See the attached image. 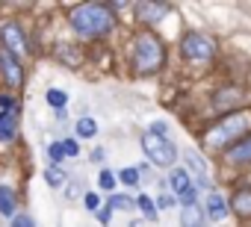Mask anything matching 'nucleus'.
Instances as JSON below:
<instances>
[{"label": "nucleus", "instance_id": "b1692460", "mask_svg": "<svg viewBox=\"0 0 251 227\" xmlns=\"http://www.w3.org/2000/svg\"><path fill=\"white\" fill-rule=\"evenodd\" d=\"M118 177H121V183H127V186H136L139 183V171L136 168H124Z\"/></svg>", "mask_w": 251, "mask_h": 227}, {"label": "nucleus", "instance_id": "ddd939ff", "mask_svg": "<svg viewBox=\"0 0 251 227\" xmlns=\"http://www.w3.org/2000/svg\"><path fill=\"white\" fill-rule=\"evenodd\" d=\"M230 206H233V212H236L239 218H251V189H239V192L233 195Z\"/></svg>", "mask_w": 251, "mask_h": 227}, {"label": "nucleus", "instance_id": "423d86ee", "mask_svg": "<svg viewBox=\"0 0 251 227\" xmlns=\"http://www.w3.org/2000/svg\"><path fill=\"white\" fill-rule=\"evenodd\" d=\"M0 74H3V83H6L9 89H18V86L24 83V65H21V59H18L15 53H9L6 47L0 50Z\"/></svg>", "mask_w": 251, "mask_h": 227}, {"label": "nucleus", "instance_id": "4be33fe9", "mask_svg": "<svg viewBox=\"0 0 251 227\" xmlns=\"http://www.w3.org/2000/svg\"><path fill=\"white\" fill-rule=\"evenodd\" d=\"M45 180H48L50 186H62V183H65V174H62L56 165H50V168L45 171Z\"/></svg>", "mask_w": 251, "mask_h": 227}, {"label": "nucleus", "instance_id": "9b49d317", "mask_svg": "<svg viewBox=\"0 0 251 227\" xmlns=\"http://www.w3.org/2000/svg\"><path fill=\"white\" fill-rule=\"evenodd\" d=\"M136 15L142 24H157L169 15V3H136Z\"/></svg>", "mask_w": 251, "mask_h": 227}, {"label": "nucleus", "instance_id": "f8f14e48", "mask_svg": "<svg viewBox=\"0 0 251 227\" xmlns=\"http://www.w3.org/2000/svg\"><path fill=\"white\" fill-rule=\"evenodd\" d=\"M15 121H18V109L0 112V142H3V145L15 139Z\"/></svg>", "mask_w": 251, "mask_h": 227}, {"label": "nucleus", "instance_id": "7c9ffc66", "mask_svg": "<svg viewBox=\"0 0 251 227\" xmlns=\"http://www.w3.org/2000/svg\"><path fill=\"white\" fill-rule=\"evenodd\" d=\"M172 204H175V198H172V195H163V198L157 201V206H163V209H166V206H172Z\"/></svg>", "mask_w": 251, "mask_h": 227}, {"label": "nucleus", "instance_id": "5701e85b", "mask_svg": "<svg viewBox=\"0 0 251 227\" xmlns=\"http://www.w3.org/2000/svg\"><path fill=\"white\" fill-rule=\"evenodd\" d=\"M98 183H100V189H103V192H112V189H115V174L103 168V171H100V177H98Z\"/></svg>", "mask_w": 251, "mask_h": 227}, {"label": "nucleus", "instance_id": "f257e3e1", "mask_svg": "<svg viewBox=\"0 0 251 227\" xmlns=\"http://www.w3.org/2000/svg\"><path fill=\"white\" fill-rule=\"evenodd\" d=\"M112 24H115L112 6H106V3H80L71 12V30L80 39H98V36L109 33Z\"/></svg>", "mask_w": 251, "mask_h": 227}, {"label": "nucleus", "instance_id": "6e6552de", "mask_svg": "<svg viewBox=\"0 0 251 227\" xmlns=\"http://www.w3.org/2000/svg\"><path fill=\"white\" fill-rule=\"evenodd\" d=\"M186 157V162H189V171H192V177H195V186L198 189H207L210 186V177H207V162H204V157L198 154V151H186L183 154Z\"/></svg>", "mask_w": 251, "mask_h": 227}, {"label": "nucleus", "instance_id": "dca6fc26", "mask_svg": "<svg viewBox=\"0 0 251 227\" xmlns=\"http://www.w3.org/2000/svg\"><path fill=\"white\" fill-rule=\"evenodd\" d=\"M180 224L183 227H204V215H201V209L192 204V206H183V212H180Z\"/></svg>", "mask_w": 251, "mask_h": 227}, {"label": "nucleus", "instance_id": "0eeeda50", "mask_svg": "<svg viewBox=\"0 0 251 227\" xmlns=\"http://www.w3.org/2000/svg\"><path fill=\"white\" fill-rule=\"evenodd\" d=\"M0 39H3V47H6L9 53H15V56L27 53V42H24V33H21V27H18L15 21L3 24V30H0Z\"/></svg>", "mask_w": 251, "mask_h": 227}, {"label": "nucleus", "instance_id": "393cba45", "mask_svg": "<svg viewBox=\"0 0 251 227\" xmlns=\"http://www.w3.org/2000/svg\"><path fill=\"white\" fill-rule=\"evenodd\" d=\"M48 154H50V162H53V165H59V162H62V157H65V148H62V145H50V151H48Z\"/></svg>", "mask_w": 251, "mask_h": 227}, {"label": "nucleus", "instance_id": "2eb2a0df", "mask_svg": "<svg viewBox=\"0 0 251 227\" xmlns=\"http://www.w3.org/2000/svg\"><path fill=\"white\" fill-rule=\"evenodd\" d=\"M0 212L6 218H15V189L12 186H0Z\"/></svg>", "mask_w": 251, "mask_h": 227}, {"label": "nucleus", "instance_id": "c756f323", "mask_svg": "<svg viewBox=\"0 0 251 227\" xmlns=\"http://www.w3.org/2000/svg\"><path fill=\"white\" fill-rule=\"evenodd\" d=\"M109 218H112V215H109V206H103V209L98 212V221H100V224H109Z\"/></svg>", "mask_w": 251, "mask_h": 227}, {"label": "nucleus", "instance_id": "f03ea898", "mask_svg": "<svg viewBox=\"0 0 251 227\" xmlns=\"http://www.w3.org/2000/svg\"><path fill=\"white\" fill-rule=\"evenodd\" d=\"M248 130H251V112H230V115H225L222 121H216V124L204 133V142H207V148L222 151V148H227L233 139L245 136Z\"/></svg>", "mask_w": 251, "mask_h": 227}, {"label": "nucleus", "instance_id": "a878e982", "mask_svg": "<svg viewBox=\"0 0 251 227\" xmlns=\"http://www.w3.org/2000/svg\"><path fill=\"white\" fill-rule=\"evenodd\" d=\"M12 227H36V221L30 215H15L12 218Z\"/></svg>", "mask_w": 251, "mask_h": 227}, {"label": "nucleus", "instance_id": "7ed1b4c3", "mask_svg": "<svg viewBox=\"0 0 251 227\" xmlns=\"http://www.w3.org/2000/svg\"><path fill=\"white\" fill-rule=\"evenodd\" d=\"M166 62V47L154 33H139L133 39V68L139 74H157Z\"/></svg>", "mask_w": 251, "mask_h": 227}, {"label": "nucleus", "instance_id": "1a4fd4ad", "mask_svg": "<svg viewBox=\"0 0 251 227\" xmlns=\"http://www.w3.org/2000/svg\"><path fill=\"white\" fill-rule=\"evenodd\" d=\"M169 183H172V189L180 195V201H183L186 206H192V204H195V189H192V183H189V174H186V171H172Z\"/></svg>", "mask_w": 251, "mask_h": 227}, {"label": "nucleus", "instance_id": "4468645a", "mask_svg": "<svg viewBox=\"0 0 251 227\" xmlns=\"http://www.w3.org/2000/svg\"><path fill=\"white\" fill-rule=\"evenodd\" d=\"M207 215H210L213 221H222V218L227 215V204H225L222 195H216V192L207 195Z\"/></svg>", "mask_w": 251, "mask_h": 227}, {"label": "nucleus", "instance_id": "c85d7f7f", "mask_svg": "<svg viewBox=\"0 0 251 227\" xmlns=\"http://www.w3.org/2000/svg\"><path fill=\"white\" fill-rule=\"evenodd\" d=\"M98 204H100V201H98V195H95V192H89V195H86V206H89V209H98Z\"/></svg>", "mask_w": 251, "mask_h": 227}, {"label": "nucleus", "instance_id": "9d476101", "mask_svg": "<svg viewBox=\"0 0 251 227\" xmlns=\"http://www.w3.org/2000/svg\"><path fill=\"white\" fill-rule=\"evenodd\" d=\"M225 162H227V165H251V136L239 139V142L225 154Z\"/></svg>", "mask_w": 251, "mask_h": 227}, {"label": "nucleus", "instance_id": "20e7f679", "mask_svg": "<svg viewBox=\"0 0 251 227\" xmlns=\"http://www.w3.org/2000/svg\"><path fill=\"white\" fill-rule=\"evenodd\" d=\"M142 151H145V157H148L154 165H160V168H169V165H175V159H177V148H175L166 136H157V133H145V136H142Z\"/></svg>", "mask_w": 251, "mask_h": 227}, {"label": "nucleus", "instance_id": "39448f33", "mask_svg": "<svg viewBox=\"0 0 251 227\" xmlns=\"http://www.w3.org/2000/svg\"><path fill=\"white\" fill-rule=\"evenodd\" d=\"M180 50H183L186 59H192V62H204V59L213 56L216 47H213V42H210L207 36H201V33H189V36H183Z\"/></svg>", "mask_w": 251, "mask_h": 227}, {"label": "nucleus", "instance_id": "f3484780", "mask_svg": "<svg viewBox=\"0 0 251 227\" xmlns=\"http://www.w3.org/2000/svg\"><path fill=\"white\" fill-rule=\"evenodd\" d=\"M56 56H59V59H65L71 68H77V65H80V53H77V47H74V45H59V47H56Z\"/></svg>", "mask_w": 251, "mask_h": 227}, {"label": "nucleus", "instance_id": "a211bd4d", "mask_svg": "<svg viewBox=\"0 0 251 227\" xmlns=\"http://www.w3.org/2000/svg\"><path fill=\"white\" fill-rule=\"evenodd\" d=\"M48 103H50V106L59 112V109H65V103H68V94H65V91H59V89H50V91H48Z\"/></svg>", "mask_w": 251, "mask_h": 227}, {"label": "nucleus", "instance_id": "412c9836", "mask_svg": "<svg viewBox=\"0 0 251 227\" xmlns=\"http://www.w3.org/2000/svg\"><path fill=\"white\" fill-rule=\"evenodd\" d=\"M106 206H109V209H133V201H130L127 195H112Z\"/></svg>", "mask_w": 251, "mask_h": 227}, {"label": "nucleus", "instance_id": "bb28decb", "mask_svg": "<svg viewBox=\"0 0 251 227\" xmlns=\"http://www.w3.org/2000/svg\"><path fill=\"white\" fill-rule=\"evenodd\" d=\"M62 148H65V157H77V151H80V148H77V142H71V139H65V142H62Z\"/></svg>", "mask_w": 251, "mask_h": 227}, {"label": "nucleus", "instance_id": "6ab92c4d", "mask_svg": "<svg viewBox=\"0 0 251 227\" xmlns=\"http://www.w3.org/2000/svg\"><path fill=\"white\" fill-rule=\"evenodd\" d=\"M136 206L145 212V218H148V221H157V206H154V201H151L148 195H142V198L136 201Z\"/></svg>", "mask_w": 251, "mask_h": 227}, {"label": "nucleus", "instance_id": "cd10ccee", "mask_svg": "<svg viewBox=\"0 0 251 227\" xmlns=\"http://www.w3.org/2000/svg\"><path fill=\"white\" fill-rule=\"evenodd\" d=\"M166 130H169V127H166L163 121H154V124H151V133H157V136H166Z\"/></svg>", "mask_w": 251, "mask_h": 227}, {"label": "nucleus", "instance_id": "aec40b11", "mask_svg": "<svg viewBox=\"0 0 251 227\" xmlns=\"http://www.w3.org/2000/svg\"><path fill=\"white\" fill-rule=\"evenodd\" d=\"M95 133H98V124H95L92 118H80V121H77V136L89 139V136H95Z\"/></svg>", "mask_w": 251, "mask_h": 227}]
</instances>
